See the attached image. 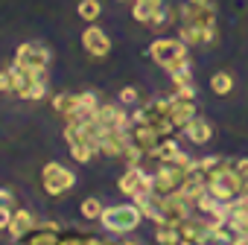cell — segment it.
<instances>
[{"instance_id":"6da1fadb","label":"cell","mask_w":248,"mask_h":245,"mask_svg":"<svg viewBox=\"0 0 248 245\" xmlns=\"http://www.w3.org/2000/svg\"><path fill=\"white\" fill-rule=\"evenodd\" d=\"M132 120H135V126L143 122V126L155 129L158 135H172L175 132V122L170 120V96H158V99L146 102L143 108H138L132 114Z\"/></svg>"},{"instance_id":"7a4b0ae2","label":"cell","mask_w":248,"mask_h":245,"mask_svg":"<svg viewBox=\"0 0 248 245\" xmlns=\"http://www.w3.org/2000/svg\"><path fill=\"white\" fill-rule=\"evenodd\" d=\"M140 219H143V210H140L135 201H132V204H114V207H105L102 216H99L102 228L111 230V233H132V230L140 225Z\"/></svg>"},{"instance_id":"3957f363","label":"cell","mask_w":248,"mask_h":245,"mask_svg":"<svg viewBox=\"0 0 248 245\" xmlns=\"http://www.w3.org/2000/svg\"><path fill=\"white\" fill-rule=\"evenodd\" d=\"M207 193L216 196L219 201H231V199H236L242 193V175L228 164L225 169H219V172H213L207 178Z\"/></svg>"},{"instance_id":"277c9868","label":"cell","mask_w":248,"mask_h":245,"mask_svg":"<svg viewBox=\"0 0 248 245\" xmlns=\"http://www.w3.org/2000/svg\"><path fill=\"white\" fill-rule=\"evenodd\" d=\"M41 184H44L47 196H64L67 190H73L76 175L70 169H64L62 164H47L44 172H41Z\"/></svg>"},{"instance_id":"5b68a950","label":"cell","mask_w":248,"mask_h":245,"mask_svg":"<svg viewBox=\"0 0 248 245\" xmlns=\"http://www.w3.org/2000/svg\"><path fill=\"white\" fill-rule=\"evenodd\" d=\"M184 172L187 169H181V167H175V164H161V169L152 175V190L158 193V196H170V193H178L181 190V184H184Z\"/></svg>"},{"instance_id":"8992f818","label":"cell","mask_w":248,"mask_h":245,"mask_svg":"<svg viewBox=\"0 0 248 245\" xmlns=\"http://www.w3.org/2000/svg\"><path fill=\"white\" fill-rule=\"evenodd\" d=\"M64 140L70 143V155H73L76 164H88L93 158V152H96V146L85 138L82 126H76V122H67L64 126Z\"/></svg>"},{"instance_id":"52a82bcc","label":"cell","mask_w":248,"mask_h":245,"mask_svg":"<svg viewBox=\"0 0 248 245\" xmlns=\"http://www.w3.org/2000/svg\"><path fill=\"white\" fill-rule=\"evenodd\" d=\"M149 56L161 64V67H170L172 61L184 59L187 56V44L181 38H158L152 47H149Z\"/></svg>"},{"instance_id":"ba28073f","label":"cell","mask_w":248,"mask_h":245,"mask_svg":"<svg viewBox=\"0 0 248 245\" xmlns=\"http://www.w3.org/2000/svg\"><path fill=\"white\" fill-rule=\"evenodd\" d=\"M99 126H105L108 132H129L132 129V117L123 111L120 105H111V102H105V105H99L96 108V117H93Z\"/></svg>"},{"instance_id":"9c48e42d","label":"cell","mask_w":248,"mask_h":245,"mask_svg":"<svg viewBox=\"0 0 248 245\" xmlns=\"http://www.w3.org/2000/svg\"><path fill=\"white\" fill-rule=\"evenodd\" d=\"M178 239L181 245H207L213 242L210 233V219H187L178 225Z\"/></svg>"},{"instance_id":"30bf717a","label":"cell","mask_w":248,"mask_h":245,"mask_svg":"<svg viewBox=\"0 0 248 245\" xmlns=\"http://www.w3.org/2000/svg\"><path fill=\"white\" fill-rule=\"evenodd\" d=\"M161 216H164V225H181L190 219V201L181 193L161 196Z\"/></svg>"},{"instance_id":"8fae6325","label":"cell","mask_w":248,"mask_h":245,"mask_svg":"<svg viewBox=\"0 0 248 245\" xmlns=\"http://www.w3.org/2000/svg\"><path fill=\"white\" fill-rule=\"evenodd\" d=\"M96 108H99V102H96V96H93L91 91L73 93V108H70V114H64V117H67V122L85 126V122H91V120L96 117Z\"/></svg>"},{"instance_id":"7c38bea8","label":"cell","mask_w":248,"mask_h":245,"mask_svg":"<svg viewBox=\"0 0 248 245\" xmlns=\"http://www.w3.org/2000/svg\"><path fill=\"white\" fill-rule=\"evenodd\" d=\"M15 61L24 64V67H47L50 64V50L44 44H38V41H27V44L18 47Z\"/></svg>"},{"instance_id":"4fadbf2b","label":"cell","mask_w":248,"mask_h":245,"mask_svg":"<svg viewBox=\"0 0 248 245\" xmlns=\"http://www.w3.org/2000/svg\"><path fill=\"white\" fill-rule=\"evenodd\" d=\"M132 132H108L102 140H99V146H96V152H102V155H111V158H126V152L132 149Z\"/></svg>"},{"instance_id":"5bb4252c","label":"cell","mask_w":248,"mask_h":245,"mask_svg":"<svg viewBox=\"0 0 248 245\" xmlns=\"http://www.w3.org/2000/svg\"><path fill=\"white\" fill-rule=\"evenodd\" d=\"M82 44H85V50H88L93 59H105V56L111 53V38H108L99 27H88V30L82 32Z\"/></svg>"},{"instance_id":"9a60e30c","label":"cell","mask_w":248,"mask_h":245,"mask_svg":"<svg viewBox=\"0 0 248 245\" xmlns=\"http://www.w3.org/2000/svg\"><path fill=\"white\" fill-rule=\"evenodd\" d=\"M196 117V102L193 99H184L178 93L170 96V120L175 122V129H184L187 122Z\"/></svg>"},{"instance_id":"2e32d148","label":"cell","mask_w":248,"mask_h":245,"mask_svg":"<svg viewBox=\"0 0 248 245\" xmlns=\"http://www.w3.org/2000/svg\"><path fill=\"white\" fill-rule=\"evenodd\" d=\"M178 38L184 44H213L216 41V30H207V27H199V24H181Z\"/></svg>"},{"instance_id":"e0dca14e","label":"cell","mask_w":248,"mask_h":245,"mask_svg":"<svg viewBox=\"0 0 248 245\" xmlns=\"http://www.w3.org/2000/svg\"><path fill=\"white\" fill-rule=\"evenodd\" d=\"M181 132H184V135H187V140H190V143H196V146H202V143H207V140L213 138L210 122H207V120H202V117H193Z\"/></svg>"},{"instance_id":"ac0fdd59","label":"cell","mask_w":248,"mask_h":245,"mask_svg":"<svg viewBox=\"0 0 248 245\" xmlns=\"http://www.w3.org/2000/svg\"><path fill=\"white\" fill-rule=\"evenodd\" d=\"M158 138H161V135H158L155 129L143 126V122H138V126L132 129V140H135V143H138V146L149 155V158H152V152L158 149Z\"/></svg>"},{"instance_id":"d6986e66","label":"cell","mask_w":248,"mask_h":245,"mask_svg":"<svg viewBox=\"0 0 248 245\" xmlns=\"http://www.w3.org/2000/svg\"><path fill=\"white\" fill-rule=\"evenodd\" d=\"M35 228V216L30 213V210H15V216H12V225L6 228L9 233H12V239L18 242V239H24L30 230Z\"/></svg>"},{"instance_id":"ffe728a7","label":"cell","mask_w":248,"mask_h":245,"mask_svg":"<svg viewBox=\"0 0 248 245\" xmlns=\"http://www.w3.org/2000/svg\"><path fill=\"white\" fill-rule=\"evenodd\" d=\"M167 73H170V79H172L175 88H178V85H193V70H190V59H187V56L178 59V61H172V64L167 67Z\"/></svg>"},{"instance_id":"44dd1931","label":"cell","mask_w":248,"mask_h":245,"mask_svg":"<svg viewBox=\"0 0 248 245\" xmlns=\"http://www.w3.org/2000/svg\"><path fill=\"white\" fill-rule=\"evenodd\" d=\"M161 6H164V0H135V12H132V15H135V21L149 24Z\"/></svg>"},{"instance_id":"7402d4cb","label":"cell","mask_w":248,"mask_h":245,"mask_svg":"<svg viewBox=\"0 0 248 245\" xmlns=\"http://www.w3.org/2000/svg\"><path fill=\"white\" fill-rule=\"evenodd\" d=\"M175 18H178V12H175V9H170V6H161V9L155 12V18H152L146 27H149V30H155V32H164V30H167V27H170Z\"/></svg>"},{"instance_id":"603a6c76","label":"cell","mask_w":248,"mask_h":245,"mask_svg":"<svg viewBox=\"0 0 248 245\" xmlns=\"http://www.w3.org/2000/svg\"><path fill=\"white\" fill-rule=\"evenodd\" d=\"M155 242H158V245H181V239H178V225H158Z\"/></svg>"},{"instance_id":"cb8c5ba5","label":"cell","mask_w":248,"mask_h":245,"mask_svg":"<svg viewBox=\"0 0 248 245\" xmlns=\"http://www.w3.org/2000/svg\"><path fill=\"white\" fill-rule=\"evenodd\" d=\"M210 91H213L216 96L231 93V91H233V79H231V73H213V79H210Z\"/></svg>"},{"instance_id":"d4e9b609","label":"cell","mask_w":248,"mask_h":245,"mask_svg":"<svg viewBox=\"0 0 248 245\" xmlns=\"http://www.w3.org/2000/svg\"><path fill=\"white\" fill-rule=\"evenodd\" d=\"M178 152H181V149H178V143H175V140H161V143H158V149L152 152V158H155V161H161V164H167V161H172Z\"/></svg>"},{"instance_id":"484cf974","label":"cell","mask_w":248,"mask_h":245,"mask_svg":"<svg viewBox=\"0 0 248 245\" xmlns=\"http://www.w3.org/2000/svg\"><path fill=\"white\" fill-rule=\"evenodd\" d=\"M76 12H79L82 21H96L99 12H102V6H99V0H82V3L76 6Z\"/></svg>"},{"instance_id":"4316f807","label":"cell","mask_w":248,"mask_h":245,"mask_svg":"<svg viewBox=\"0 0 248 245\" xmlns=\"http://www.w3.org/2000/svg\"><path fill=\"white\" fill-rule=\"evenodd\" d=\"M102 210H105V207H102V201H99V199H85V201H82V216H85V219H91V222H99Z\"/></svg>"},{"instance_id":"83f0119b","label":"cell","mask_w":248,"mask_h":245,"mask_svg":"<svg viewBox=\"0 0 248 245\" xmlns=\"http://www.w3.org/2000/svg\"><path fill=\"white\" fill-rule=\"evenodd\" d=\"M53 108H56L59 114H70V108H73V93H59V96H53Z\"/></svg>"},{"instance_id":"f1b7e54d","label":"cell","mask_w":248,"mask_h":245,"mask_svg":"<svg viewBox=\"0 0 248 245\" xmlns=\"http://www.w3.org/2000/svg\"><path fill=\"white\" fill-rule=\"evenodd\" d=\"M143 149L138 146V143H132V149L126 152V158H123V161H126V167H140V161H143Z\"/></svg>"},{"instance_id":"f546056e","label":"cell","mask_w":248,"mask_h":245,"mask_svg":"<svg viewBox=\"0 0 248 245\" xmlns=\"http://www.w3.org/2000/svg\"><path fill=\"white\" fill-rule=\"evenodd\" d=\"M47 93V82H32L30 88H27V93H24V99H41Z\"/></svg>"},{"instance_id":"4dcf8cb0","label":"cell","mask_w":248,"mask_h":245,"mask_svg":"<svg viewBox=\"0 0 248 245\" xmlns=\"http://www.w3.org/2000/svg\"><path fill=\"white\" fill-rule=\"evenodd\" d=\"M120 102L135 105V102H138V91H135V88H123V91H120Z\"/></svg>"},{"instance_id":"1f68e13d","label":"cell","mask_w":248,"mask_h":245,"mask_svg":"<svg viewBox=\"0 0 248 245\" xmlns=\"http://www.w3.org/2000/svg\"><path fill=\"white\" fill-rule=\"evenodd\" d=\"M12 70L6 67V70H0V91H12Z\"/></svg>"},{"instance_id":"d6a6232c","label":"cell","mask_w":248,"mask_h":245,"mask_svg":"<svg viewBox=\"0 0 248 245\" xmlns=\"http://www.w3.org/2000/svg\"><path fill=\"white\" fill-rule=\"evenodd\" d=\"M12 207H0V230H3V228H9L12 225Z\"/></svg>"},{"instance_id":"836d02e7","label":"cell","mask_w":248,"mask_h":245,"mask_svg":"<svg viewBox=\"0 0 248 245\" xmlns=\"http://www.w3.org/2000/svg\"><path fill=\"white\" fill-rule=\"evenodd\" d=\"M170 164H175V167H181V169H187V167L193 164V158H190L187 152H178V155H175V158H172Z\"/></svg>"},{"instance_id":"e575fe53","label":"cell","mask_w":248,"mask_h":245,"mask_svg":"<svg viewBox=\"0 0 248 245\" xmlns=\"http://www.w3.org/2000/svg\"><path fill=\"white\" fill-rule=\"evenodd\" d=\"M175 93H178V96H184V99H193V96H196V88H193V85H178V88H175Z\"/></svg>"},{"instance_id":"d590c367","label":"cell","mask_w":248,"mask_h":245,"mask_svg":"<svg viewBox=\"0 0 248 245\" xmlns=\"http://www.w3.org/2000/svg\"><path fill=\"white\" fill-rule=\"evenodd\" d=\"M12 204V193L9 190H0V207H9Z\"/></svg>"},{"instance_id":"8d00e7d4","label":"cell","mask_w":248,"mask_h":245,"mask_svg":"<svg viewBox=\"0 0 248 245\" xmlns=\"http://www.w3.org/2000/svg\"><path fill=\"white\" fill-rule=\"evenodd\" d=\"M59 245H85V239H79V236H64V239H59Z\"/></svg>"},{"instance_id":"74e56055","label":"cell","mask_w":248,"mask_h":245,"mask_svg":"<svg viewBox=\"0 0 248 245\" xmlns=\"http://www.w3.org/2000/svg\"><path fill=\"white\" fill-rule=\"evenodd\" d=\"M231 245H248V236H233Z\"/></svg>"},{"instance_id":"f35d334b","label":"cell","mask_w":248,"mask_h":245,"mask_svg":"<svg viewBox=\"0 0 248 245\" xmlns=\"http://www.w3.org/2000/svg\"><path fill=\"white\" fill-rule=\"evenodd\" d=\"M120 245H140V242H132V239H126V242H120Z\"/></svg>"},{"instance_id":"ab89813d","label":"cell","mask_w":248,"mask_h":245,"mask_svg":"<svg viewBox=\"0 0 248 245\" xmlns=\"http://www.w3.org/2000/svg\"><path fill=\"white\" fill-rule=\"evenodd\" d=\"M190 3H210V0H190Z\"/></svg>"},{"instance_id":"60d3db41","label":"cell","mask_w":248,"mask_h":245,"mask_svg":"<svg viewBox=\"0 0 248 245\" xmlns=\"http://www.w3.org/2000/svg\"><path fill=\"white\" fill-rule=\"evenodd\" d=\"M18 245H27V242H21V239H18Z\"/></svg>"}]
</instances>
